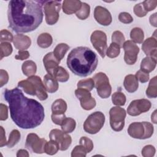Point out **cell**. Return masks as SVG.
<instances>
[{
    "label": "cell",
    "mask_w": 157,
    "mask_h": 157,
    "mask_svg": "<svg viewBox=\"0 0 157 157\" xmlns=\"http://www.w3.org/2000/svg\"><path fill=\"white\" fill-rule=\"evenodd\" d=\"M3 95L9 103L11 118L17 126L21 129H33L42 123L44 108L38 101L25 96L18 88L6 89Z\"/></svg>",
    "instance_id": "1"
},
{
    "label": "cell",
    "mask_w": 157,
    "mask_h": 157,
    "mask_svg": "<svg viewBox=\"0 0 157 157\" xmlns=\"http://www.w3.org/2000/svg\"><path fill=\"white\" fill-rule=\"evenodd\" d=\"M45 1L12 0L7 10L9 27L15 33H29L36 29L44 17L42 6Z\"/></svg>",
    "instance_id": "2"
},
{
    "label": "cell",
    "mask_w": 157,
    "mask_h": 157,
    "mask_svg": "<svg viewBox=\"0 0 157 157\" xmlns=\"http://www.w3.org/2000/svg\"><path fill=\"white\" fill-rule=\"evenodd\" d=\"M98 58L96 54L86 47H77L72 49L67 58V66L76 75L86 77L96 69Z\"/></svg>",
    "instance_id": "3"
},
{
    "label": "cell",
    "mask_w": 157,
    "mask_h": 157,
    "mask_svg": "<svg viewBox=\"0 0 157 157\" xmlns=\"http://www.w3.org/2000/svg\"><path fill=\"white\" fill-rule=\"evenodd\" d=\"M153 126L147 121L134 122L128 128V134L134 139H146L151 137L153 134Z\"/></svg>",
    "instance_id": "4"
},
{
    "label": "cell",
    "mask_w": 157,
    "mask_h": 157,
    "mask_svg": "<svg viewBox=\"0 0 157 157\" xmlns=\"http://www.w3.org/2000/svg\"><path fill=\"white\" fill-rule=\"evenodd\" d=\"M105 123V115L99 111L90 114L83 123L84 131L90 134L98 133L103 127Z\"/></svg>",
    "instance_id": "5"
},
{
    "label": "cell",
    "mask_w": 157,
    "mask_h": 157,
    "mask_svg": "<svg viewBox=\"0 0 157 157\" xmlns=\"http://www.w3.org/2000/svg\"><path fill=\"white\" fill-rule=\"evenodd\" d=\"M94 82L98 94L102 99L109 98L112 93V87L107 75L102 72L96 73L92 78Z\"/></svg>",
    "instance_id": "6"
},
{
    "label": "cell",
    "mask_w": 157,
    "mask_h": 157,
    "mask_svg": "<svg viewBox=\"0 0 157 157\" xmlns=\"http://www.w3.org/2000/svg\"><path fill=\"white\" fill-rule=\"evenodd\" d=\"M61 8V4L60 1H49L45 2L44 10L45 21L48 25H53L58 22Z\"/></svg>",
    "instance_id": "7"
},
{
    "label": "cell",
    "mask_w": 157,
    "mask_h": 157,
    "mask_svg": "<svg viewBox=\"0 0 157 157\" xmlns=\"http://www.w3.org/2000/svg\"><path fill=\"white\" fill-rule=\"evenodd\" d=\"M109 116L111 128L117 132L121 131L124 126V120L126 116L125 110L118 106L113 107L109 110Z\"/></svg>",
    "instance_id": "8"
},
{
    "label": "cell",
    "mask_w": 157,
    "mask_h": 157,
    "mask_svg": "<svg viewBox=\"0 0 157 157\" xmlns=\"http://www.w3.org/2000/svg\"><path fill=\"white\" fill-rule=\"evenodd\" d=\"M90 40L93 47L97 50L101 56L104 58L107 48L106 34L102 31L96 30L92 33Z\"/></svg>",
    "instance_id": "9"
},
{
    "label": "cell",
    "mask_w": 157,
    "mask_h": 157,
    "mask_svg": "<svg viewBox=\"0 0 157 157\" xmlns=\"http://www.w3.org/2000/svg\"><path fill=\"white\" fill-rule=\"evenodd\" d=\"M47 140L44 138H40L35 133L28 134L26 139L25 147L33 153L42 154L44 152V147Z\"/></svg>",
    "instance_id": "10"
},
{
    "label": "cell",
    "mask_w": 157,
    "mask_h": 157,
    "mask_svg": "<svg viewBox=\"0 0 157 157\" xmlns=\"http://www.w3.org/2000/svg\"><path fill=\"white\" fill-rule=\"evenodd\" d=\"M151 104L146 99H136L131 102L127 108V113L130 116L136 117L150 110Z\"/></svg>",
    "instance_id": "11"
},
{
    "label": "cell",
    "mask_w": 157,
    "mask_h": 157,
    "mask_svg": "<svg viewBox=\"0 0 157 157\" xmlns=\"http://www.w3.org/2000/svg\"><path fill=\"white\" fill-rule=\"evenodd\" d=\"M50 140H55L59 145V150L65 151L68 149L72 143V138L67 133L58 129H53L49 133Z\"/></svg>",
    "instance_id": "12"
},
{
    "label": "cell",
    "mask_w": 157,
    "mask_h": 157,
    "mask_svg": "<svg viewBox=\"0 0 157 157\" xmlns=\"http://www.w3.org/2000/svg\"><path fill=\"white\" fill-rule=\"evenodd\" d=\"M123 48L124 51V60L128 65L136 63L139 52V47L132 40H128L124 42Z\"/></svg>",
    "instance_id": "13"
},
{
    "label": "cell",
    "mask_w": 157,
    "mask_h": 157,
    "mask_svg": "<svg viewBox=\"0 0 157 157\" xmlns=\"http://www.w3.org/2000/svg\"><path fill=\"white\" fill-rule=\"evenodd\" d=\"M75 94L80 101V105L84 110H90L96 106V100L91 96L89 91L82 88H77L75 90Z\"/></svg>",
    "instance_id": "14"
},
{
    "label": "cell",
    "mask_w": 157,
    "mask_h": 157,
    "mask_svg": "<svg viewBox=\"0 0 157 157\" xmlns=\"http://www.w3.org/2000/svg\"><path fill=\"white\" fill-rule=\"evenodd\" d=\"M94 17L96 21L102 26H109L112 21L110 12L105 7L98 6L94 10Z\"/></svg>",
    "instance_id": "15"
},
{
    "label": "cell",
    "mask_w": 157,
    "mask_h": 157,
    "mask_svg": "<svg viewBox=\"0 0 157 157\" xmlns=\"http://www.w3.org/2000/svg\"><path fill=\"white\" fill-rule=\"evenodd\" d=\"M142 49L147 56L151 57L156 59L157 41L156 38L150 37L145 39L142 45Z\"/></svg>",
    "instance_id": "16"
},
{
    "label": "cell",
    "mask_w": 157,
    "mask_h": 157,
    "mask_svg": "<svg viewBox=\"0 0 157 157\" xmlns=\"http://www.w3.org/2000/svg\"><path fill=\"white\" fill-rule=\"evenodd\" d=\"M27 79L34 84L36 90V96L37 97V98L40 101L46 100L48 98V94L46 92L47 90L44 85V83L42 82L41 78L39 76L33 75L28 77Z\"/></svg>",
    "instance_id": "17"
},
{
    "label": "cell",
    "mask_w": 157,
    "mask_h": 157,
    "mask_svg": "<svg viewBox=\"0 0 157 157\" xmlns=\"http://www.w3.org/2000/svg\"><path fill=\"white\" fill-rule=\"evenodd\" d=\"M60 61L55 56L53 52L47 53L43 58V63L48 74L53 76L55 71L59 66Z\"/></svg>",
    "instance_id": "18"
},
{
    "label": "cell",
    "mask_w": 157,
    "mask_h": 157,
    "mask_svg": "<svg viewBox=\"0 0 157 157\" xmlns=\"http://www.w3.org/2000/svg\"><path fill=\"white\" fill-rule=\"evenodd\" d=\"M13 44L14 47L18 50H25L31 46V40L28 36L18 34L15 35Z\"/></svg>",
    "instance_id": "19"
},
{
    "label": "cell",
    "mask_w": 157,
    "mask_h": 157,
    "mask_svg": "<svg viewBox=\"0 0 157 157\" xmlns=\"http://www.w3.org/2000/svg\"><path fill=\"white\" fill-rule=\"evenodd\" d=\"M82 6V2L79 0H64L63 2L62 8L64 13L71 15L76 13Z\"/></svg>",
    "instance_id": "20"
},
{
    "label": "cell",
    "mask_w": 157,
    "mask_h": 157,
    "mask_svg": "<svg viewBox=\"0 0 157 157\" xmlns=\"http://www.w3.org/2000/svg\"><path fill=\"white\" fill-rule=\"evenodd\" d=\"M123 86L125 90L129 93H134L136 91L139 87L138 80L135 75H127L124 79Z\"/></svg>",
    "instance_id": "21"
},
{
    "label": "cell",
    "mask_w": 157,
    "mask_h": 157,
    "mask_svg": "<svg viewBox=\"0 0 157 157\" xmlns=\"http://www.w3.org/2000/svg\"><path fill=\"white\" fill-rule=\"evenodd\" d=\"M43 83L47 91L50 93H55L58 90L59 85L58 81L53 76L48 74L44 77Z\"/></svg>",
    "instance_id": "22"
},
{
    "label": "cell",
    "mask_w": 157,
    "mask_h": 157,
    "mask_svg": "<svg viewBox=\"0 0 157 157\" xmlns=\"http://www.w3.org/2000/svg\"><path fill=\"white\" fill-rule=\"evenodd\" d=\"M156 66V59L151 57L146 56L141 61L140 70L147 73H150L155 69Z\"/></svg>",
    "instance_id": "23"
},
{
    "label": "cell",
    "mask_w": 157,
    "mask_h": 157,
    "mask_svg": "<svg viewBox=\"0 0 157 157\" xmlns=\"http://www.w3.org/2000/svg\"><path fill=\"white\" fill-rule=\"evenodd\" d=\"M52 112L53 114H64L67 110V103L63 99L55 100L52 104Z\"/></svg>",
    "instance_id": "24"
},
{
    "label": "cell",
    "mask_w": 157,
    "mask_h": 157,
    "mask_svg": "<svg viewBox=\"0 0 157 157\" xmlns=\"http://www.w3.org/2000/svg\"><path fill=\"white\" fill-rule=\"evenodd\" d=\"M21 69L23 74L27 77L34 75L37 71L36 64L32 60L25 61L21 66Z\"/></svg>",
    "instance_id": "25"
},
{
    "label": "cell",
    "mask_w": 157,
    "mask_h": 157,
    "mask_svg": "<svg viewBox=\"0 0 157 157\" xmlns=\"http://www.w3.org/2000/svg\"><path fill=\"white\" fill-rule=\"evenodd\" d=\"M53 42V38L52 36L48 33H44L40 34L37 39V43L39 47L42 48H47L51 46Z\"/></svg>",
    "instance_id": "26"
},
{
    "label": "cell",
    "mask_w": 157,
    "mask_h": 157,
    "mask_svg": "<svg viewBox=\"0 0 157 157\" xmlns=\"http://www.w3.org/2000/svg\"><path fill=\"white\" fill-rule=\"evenodd\" d=\"M18 87L21 88L28 94L31 96H36V90L34 84L28 79L18 82Z\"/></svg>",
    "instance_id": "27"
},
{
    "label": "cell",
    "mask_w": 157,
    "mask_h": 157,
    "mask_svg": "<svg viewBox=\"0 0 157 157\" xmlns=\"http://www.w3.org/2000/svg\"><path fill=\"white\" fill-rule=\"evenodd\" d=\"M53 77L59 82H66L69 78V74L63 67L58 66L54 72Z\"/></svg>",
    "instance_id": "28"
},
{
    "label": "cell",
    "mask_w": 157,
    "mask_h": 157,
    "mask_svg": "<svg viewBox=\"0 0 157 157\" xmlns=\"http://www.w3.org/2000/svg\"><path fill=\"white\" fill-rule=\"evenodd\" d=\"M69 49V46L67 44L65 43H60L55 47L53 53L56 59L60 61L64 58Z\"/></svg>",
    "instance_id": "29"
},
{
    "label": "cell",
    "mask_w": 157,
    "mask_h": 157,
    "mask_svg": "<svg viewBox=\"0 0 157 157\" xmlns=\"http://www.w3.org/2000/svg\"><path fill=\"white\" fill-rule=\"evenodd\" d=\"M157 77H153L148 83V86L146 90V96L149 98H156L157 97Z\"/></svg>",
    "instance_id": "30"
},
{
    "label": "cell",
    "mask_w": 157,
    "mask_h": 157,
    "mask_svg": "<svg viewBox=\"0 0 157 157\" xmlns=\"http://www.w3.org/2000/svg\"><path fill=\"white\" fill-rule=\"evenodd\" d=\"M76 127V122L74 119L72 118H66L61 124V128L63 131L66 133L72 132Z\"/></svg>",
    "instance_id": "31"
},
{
    "label": "cell",
    "mask_w": 157,
    "mask_h": 157,
    "mask_svg": "<svg viewBox=\"0 0 157 157\" xmlns=\"http://www.w3.org/2000/svg\"><path fill=\"white\" fill-rule=\"evenodd\" d=\"M130 37L134 43L142 44L144 39V33L143 30L138 27L134 28L130 32Z\"/></svg>",
    "instance_id": "32"
},
{
    "label": "cell",
    "mask_w": 157,
    "mask_h": 157,
    "mask_svg": "<svg viewBox=\"0 0 157 157\" xmlns=\"http://www.w3.org/2000/svg\"><path fill=\"white\" fill-rule=\"evenodd\" d=\"M90 13V6L86 2H82V6L80 10H78L76 13V17L82 20L86 19Z\"/></svg>",
    "instance_id": "33"
},
{
    "label": "cell",
    "mask_w": 157,
    "mask_h": 157,
    "mask_svg": "<svg viewBox=\"0 0 157 157\" xmlns=\"http://www.w3.org/2000/svg\"><path fill=\"white\" fill-rule=\"evenodd\" d=\"M126 98L124 94L121 91H117L112 96V103L117 106H123L126 103Z\"/></svg>",
    "instance_id": "34"
},
{
    "label": "cell",
    "mask_w": 157,
    "mask_h": 157,
    "mask_svg": "<svg viewBox=\"0 0 157 157\" xmlns=\"http://www.w3.org/2000/svg\"><path fill=\"white\" fill-rule=\"evenodd\" d=\"M59 150V148L58 143L53 140L47 142L44 147V152L49 155H55Z\"/></svg>",
    "instance_id": "35"
},
{
    "label": "cell",
    "mask_w": 157,
    "mask_h": 157,
    "mask_svg": "<svg viewBox=\"0 0 157 157\" xmlns=\"http://www.w3.org/2000/svg\"><path fill=\"white\" fill-rule=\"evenodd\" d=\"M21 134L17 129H13L11 131L9 139L7 142V147L8 148H12L15 146L20 140Z\"/></svg>",
    "instance_id": "36"
},
{
    "label": "cell",
    "mask_w": 157,
    "mask_h": 157,
    "mask_svg": "<svg viewBox=\"0 0 157 157\" xmlns=\"http://www.w3.org/2000/svg\"><path fill=\"white\" fill-rule=\"evenodd\" d=\"M120 53V47L115 43L112 42L109 47L107 48L105 52V55L109 58H114L117 57Z\"/></svg>",
    "instance_id": "37"
},
{
    "label": "cell",
    "mask_w": 157,
    "mask_h": 157,
    "mask_svg": "<svg viewBox=\"0 0 157 157\" xmlns=\"http://www.w3.org/2000/svg\"><path fill=\"white\" fill-rule=\"evenodd\" d=\"M77 86L78 88H82L90 91L94 87V82L92 78H88L78 81Z\"/></svg>",
    "instance_id": "38"
},
{
    "label": "cell",
    "mask_w": 157,
    "mask_h": 157,
    "mask_svg": "<svg viewBox=\"0 0 157 157\" xmlns=\"http://www.w3.org/2000/svg\"><path fill=\"white\" fill-rule=\"evenodd\" d=\"M0 49H1V59H2L4 57H7L10 55L13 51L12 45L10 44V42H1Z\"/></svg>",
    "instance_id": "39"
},
{
    "label": "cell",
    "mask_w": 157,
    "mask_h": 157,
    "mask_svg": "<svg viewBox=\"0 0 157 157\" xmlns=\"http://www.w3.org/2000/svg\"><path fill=\"white\" fill-rule=\"evenodd\" d=\"M124 42H125V37L121 31H115L112 33V42L117 44L121 48V47H123V45Z\"/></svg>",
    "instance_id": "40"
},
{
    "label": "cell",
    "mask_w": 157,
    "mask_h": 157,
    "mask_svg": "<svg viewBox=\"0 0 157 157\" xmlns=\"http://www.w3.org/2000/svg\"><path fill=\"white\" fill-rule=\"evenodd\" d=\"M87 151L81 145H76L74 149L72 150L71 152V156L72 157H85L87 154Z\"/></svg>",
    "instance_id": "41"
},
{
    "label": "cell",
    "mask_w": 157,
    "mask_h": 157,
    "mask_svg": "<svg viewBox=\"0 0 157 157\" xmlns=\"http://www.w3.org/2000/svg\"><path fill=\"white\" fill-rule=\"evenodd\" d=\"M79 144L85 147V148L87 151V153L91 152L94 147L93 141L90 139L85 136H83L80 139Z\"/></svg>",
    "instance_id": "42"
},
{
    "label": "cell",
    "mask_w": 157,
    "mask_h": 157,
    "mask_svg": "<svg viewBox=\"0 0 157 157\" xmlns=\"http://www.w3.org/2000/svg\"><path fill=\"white\" fill-rule=\"evenodd\" d=\"M156 149L151 145H145L142 150V155L144 157H152L155 155Z\"/></svg>",
    "instance_id": "43"
},
{
    "label": "cell",
    "mask_w": 157,
    "mask_h": 157,
    "mask_svg": "<svg viewBox=\"0 0 157 157\" xmlns=\"http://www.w3.org/2000/svg\"><path fill=\"white\" fill-rule=\"evenodd\" d=\"M1 42H13V36L12 34V33L9 31L7 29H2L1 31Z\"/></svg>",
    "instance_id": "44"
},
{
    "label": "cell",
    "mask_w": 157,
    "mask_h": 157,
    "mask_svg": "<svg viewBox=\"0 0 157 157\" xmlns=\"http://www.w3.org/2000/svg\"><path fill=\"white\" fill-rule=\"evenodd\" d=\"M142 5L144 9L147 12L153 10L157 6V1L156 0H146L143 1Z\"/></svg>",
    "instance_id": "45"
},
{
    "label": "cell",
    "mask_w": 157,
    "mask_h": 157,
    "mask_svg": "<svg viewBox=\"0 0 157 157\" xmlns=\"http://www.w3.org/2000/svg\"><path fill=\"white\" fill-rule=\"evenodd\" d=\"M133 11H134V13H135V15L136 16L139 17H144L148 13L144 9V7H143V5H142V2H140V3H138V4H136L134 6Z\"/></svg>",
    "instance_id": "46"
},
{
    "label": "cell",
    "mask_w": 157,
    "mask_h": 157,
    "mask_svg": "<svg viewBox=\"0 0 157 157\" xmlns=\"http://www.w3.org/2000/svg\"><path fill=\"white\" fill-rule=\"evenodd\" d=\"M118 20L120 22L124 24H129L133 21V18L130 13L123 12H121L118 15Z\"/></svg>",
    "instance_id": "47"
},
{
    "label": "cell",
    "mask_w": 157,
    "mask_h": 157,
    "mask_svg": "<svg viewBox=\"0 0 157 157\" xmlns=\"http://www.w3.org/2000/svg\"><path fill=\"white\" fill-rule=\"evenodd\" d=\"M135 75H136V78H137V80H139L142 83L147 82L150 78L149 73L144 72L140 69L138 71H137Z\"/></svg>",
    "instance_id": "48"
},
{
    "label": "cell",
    "mask_w": 157,
    "mask_h": 157,
    "mask_svg": "<svg viewBox=\"0 0 157 157\" xmlns=\"http://www.w3.org/2000/svg\"><path fill=\"white\" fill-rule=\"evenodd\" d=\"M51 118H52V121L55 124L61 126L62 122L66 118V117L64 114H53L52 113L51 115Z\"/></svg>",
    "instance_id": "49"
},
{
    "label": "cell",
    "mask_w": 157,
    "mask_h": 157,
    "mask_svg": "<svg viewBox=\"0 0 157 157\" xmlns=\"http://www.w3.org/2000/svg\"><path fill=\"white\" fill-rule=\"evenodd\" d=\"M8 118V107L6 105L0 104V120L5 121Z\"/></svg>",
    "instance_id": "50"
},
{
    "label": "cell",
    "mask_w": 157,
    "mask_h": 157,
    "mask_svg": "<svg viewBox=\"0 0 157 157\" xmlns=\"http://www.w3.org/2000/svg\"><path fill=\"white\" fill-rule=\"evenodd\" d=\"M9 81V75L6 71L0 70V86L2 87Z\"/></svg>",
    "instance_id": "51"
},
{
    "label": "cell",
    "mask_w": 157,
    "mask_h": 157,
    "mask_svg": "<svg viewBox=\"0 0 157 157\" xmlns=\"http://www.w3.org/2000/svg\"><path fill=\"white\" fill-rule=\"evenodd\" d=\"M29 57V53L27 50H19L18 55L15 56V58L17 60H25Z\"/></svg>",
    "instance_id": "52"
},
{
    "label": "cell",
    "mask_w": 157,
    "mask_h": 157,
    "mask_svg": "<svg viewBox=\"0 0 157 157\" xmlns=\"http://www.w3.org/2000/svg\"><path fill=\"white\" fill-rule=\"evenodd\" d=\"M1 138H0V147H2L7 144L6 138V134H5V131L2 126H1Z\"/></svg>",
    "instance_id": "53"
},
{
    "label": "cell",
    "mask_w": 157,
    "mask_h": 157,
    "mask_svg": "<svg viewBox=\"0 0 157 157\" xmlns=\"http://www.w3.org/2000/svg\"><path fill=\"white\" fill-rule=\"evenodd\" d=\"M29 156L28 151L24 149H20L18 150L17 153V157H28Z\"/></svg>",
    "instance_id": "54"
},
{
    "label": "cell",
    "mask_w": 157,
    "mask_h": 157,
    "mask_svg": "<svg viewBox=\"0 0 157 157\" xmlns=\"http://www.w3.org/2000/svg\"><path fill=\"white\" fill-rule=\"evenodd\" d=\"M156 13H154L153 14L151 15L150 18H149V21L150 24L153 26L154 27L157 26V23H156Z\"/></svg>",
    "instance_id": "55"
},
{
    "label": "cell",
    "mask_w": 157,
    "mask_h": 157,
    "mask_svg": "<svg viewBox=\"0 0 157 157\" xmlns=\"http://www.w3.org/2000/svg\"><path fill=\"white\" fill-rule=\"evenodd\" d=\"M151 121L155 123V124H156V110H155L153 113L151 114Z\"/></svg>",
    "instance_id": "56"
}]
</instances>
